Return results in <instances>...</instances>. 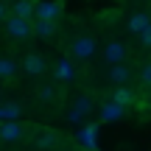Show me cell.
<instances>
[{
    "mask_svg": "<svg viewBox=\"0 0 151 151\" xmlns=\"http://www.w3.org/2000/svg\"><path fill=\"white\" fill-rule=\"evenodd\" d=\"M6 34H9L11 39H28V37L34 34L31 20H22V17L9 14V17H6Z\"/></svg>",
    "mask_w": 151,
    "mask_h": 151,
    "instance_id": "obj_1",
    "label": "cell"
},
{
    "mask_svg": "<svg viewBox=\"0 0 151 151\" xmlns=\"http://www.w3.org/2000/svg\"><path fill=\"white\" fill-rule=\"evenodd\" d=\"M95 48H98V45H95L92 37H76L73 45H70V56L78 59V62H87V59L95 56Z\"/></svg>",
    "mask_w": 151,
    "mask_h": 151,
    "instance_id": "obj_2",
    "label": "cell"
},
{
    "mask_svg": "<svg viewBox=\"0 0 151 151\" xmlns=\"http://www.w3.org/2000/svg\"><path fill=\"white\" fill-rule=\"evenodd\" d=\"M59 14H62V3H56V0H45V3H37V6H34V17H37V20L53 22Z\"/></svg>",
    "mask_w": 151,
    "mask_h": 151,
    "instance_id": "obj_3",
    "label": "cell"
},
{
    "mask_svg": "<svg viewBox=\"0 0 151 151\" xmlns=\"http://www.w3.org/2000/svg\"><path fill=\"white\" fill-rule=\"evenodd\" d=\"M126 59V45L123 42H109L106 48H104V62H109V65H120V62Z\"/></svg>",
    "mask_w": 151,
    "mask_h": 151,
    "instance_id": "obj_4",
    "label": "cell"
},
{
    "mask_svg": "<svg viewBox=\"0 0 151 151\" xmlns=\"http://www.w3.org/2000/svg\"><path fill=\"white\" fill-rule=\"evenodd\" d=\"M90 109H92V98L90 95H78V98H76V104H73V109H70V120H73V123H78L81 118L90 115Z\"/></svg>",
    "mask_w": 151,
    "mask_h": 151,
    "instance_id": "obj_5",
    "label": "cell"
},
{
    "mask_svg": "<svg viewBox=\"0 0 151 151\" xmlns=\"http://www.w3.org/2000/svg\"><path fill=\"white\" fill-rule=\"evenodd\" d=\"M20 137H22V126H20V123H14V120L0 123V140L14 143V140H20Z\"/></svg>",
    "mask_w": 151,
    "mask_h": 151,
    "instance_id": "obj_6",
    "label": "cell"
},
{
    "mask_svg": "<svg viewBox=\"0 0 151 151\" xmlns=\"http://www.w3.org/2000/svg\"><path fill=\"white\" fill-rule=\"evenodd\" d=\"M22 67H25L28 76H42V73H45V59H42L39 53H31V56H25Z\"/></svg>",
    "mask_w": 151,
    "mask_h": 151,
    "instance_id": "obj_7",
    "label": "cell"
},
{
    "mask_svg": "<svg viewBox=\"0 0 151 151\" xmlns=\"http://www.w3.org/2000/svg\"><path fill=\"white\" fill-rule=\"evenodd\" d=\"M11 14L22 17V20H31V17H34V3H31V0H17L14 9H11Z\"/></svg>",
    "mask_w": 151,
    "mask_h": 151,
    "instance_id": "obj_8",
    "label": "cell"
},
{
    "mask_svg": "<svg viewBox=\"0 0 151 151\" xmlns=\"http://www.w3.org/2000/svg\"><path fill=\"white\" fill-rule=\"evenodd\" d=\"M78 143H81L87 151H95V148H98V146H95V126L81 129V132H78Z\"/></svg>",
    "mask_w": 151,
    "mask_h": 151,
    "instance_id": "obj_9",
    "label": "cell"
},
{
    "mask_svg": "<svg viewBox=\"0 0 151 151\" xmlns=\"http://www.w3.org/2000/svg\"><path fill=\"white\" fill-rule=\"evenodd\" d=\"M73 76H76V70H73V65L67 59H62L59 65H56V78L59 81H73Z\"/></svg>",
    "mask_w": 151,
    "mask_h": 151,
    "instance_id": "obj_10",
    "label": "cell"
},
{
    "mask_svg": "<svg viewBox=\"0 0 151 151\" xmlns=\"http://www.w3.org/2000/svg\"><path fill=\"white\" fill-rule=\"evenodd\" d=\"M129 76H132V73H129V67H126V65H115L112 70H109V78H112L115 84H126Z\"/></svg>",
    "mask_w": 151,
    "mask_h": 151,
    "instance_id": "obj_11",
    "label": "cell"
},
{
    "mask_svg": "<svg viewBox=\"0 0 151 151\" xmlns=\"http://www.w3.org/2000/svg\"><path fill=\"white\" fill-rule=\"evenodd\" d=\"M17 73V62L9 56H0V78H11Z\"/></svg>",
    "mask_w": 151,
    "mask_h": 151,
    "instance_id": "obj_12",
    "label": "cell"
},
{
    "mask_svg": "<svg viewBox=\"0 0 151 151\" xmlns=\"http://www.w3.org/2000/svg\"><path fill=\"white\" fill-rule=\"evenodd\" d=\"M148 14H134V17H132V20H129V28H132V31H134V34H140L143 31V28H146L148 25Z\"/></svg>",
    "mask_w": 151,
    "mask_h": 151,
    "instance_id": "obj_13",
    "label": "cell"
},
{
    "mask_svg": "<svg viewBox=\"0 0 151 151\" xmlns=\"http://www.w3.org/2000/svg\"><path fill=\"white\" fill-rule=\"evenodd\" d=\"M132 101H134V92L132 90H123V87H120V90L115 92V104H118V106H129Z\"/></svg>",
    "mask_w": 151,
    "mask_h": 151,
    "instance_id": "obj_14",
    "label": "cell"
},
{
    "mask_svg": "<svg viewBox=\"0 0 151 151\" xmlns=\"http://www.w3.org/2000/svg\"><path fill=\"white\" fill-rule=\"evenodd\" d=\"M120 112H123V106H118V104H106V106H104V120H115V118H120Z\"/></svg>",
    "mask_w": 151,
    "mask_h": 151,
    "instance_id": "obj_15",
    "label": "cell"
},
{
    "mask_svg": "<svg viewBox=\"0 0 151 151\" xmlns=\"http://www.w3.org/2000/svg\"><path fill=\"white\" fill-rule=\"evenodd\" d=\"M37 37H50L53 34V22H48V20H37Z\"/></svg>",
    "mask_w": 151,
    "mask_h": 151,
    "instance_id": "obj_16",
    "label": "cell"
},
{
    "mask_svg": "<svg viewBox=\"0 0 151 151\" xmlns=\"http://www.w3.org/2000/svg\"><path fill=\"white\" fill-rule=\"evenodd\" d=\"M17 115H20V106L14 104V106H3V112H0V118H6V120H14Z\"/></svg>",
    "mask_w": 151,
    "mask_h": 151,
    "instance_id": "obj_17",
    "label": "cell"
},
{
    "mask_svg": "<svg viewBox=\"0 0 151 151\" xmlns=\"http://www.w3.org/2000/svg\"><path fill=\"white\" fill-rule=\"evenodd\" d=\"M140 42L146 45V48H151V22H148V25L140 31Z\"/></svg>",
    "mask_w": 151,
    "mask_h": 151,
    "instance_id": "obj_18",
    "label": "cell"
},
{
    "mask_svg": "<svg viewBox=\"0 0 151 151\" xmlns=\"http://www.w3.org/2000/svg\"><path fill=\"white\" fill-rule=\"evenodd\" d=\"M37 146H42V148H53V146H56V137H53V134H45V137H39Z\"/></svg>",
    "mask_w": 151,
    "mask_h": 151,
    "instance_id": "obj_19",
    "label": "cell"
},
{
    "mask_svg": "<svg viewBox=\"0 0 151 151\" xmlns=\"http://www.w3.org/2000/svg\"><path fill=\"white\" fill-rule=\"evenodd\" d=\"M140 78H143V84H146V87H151V65H146L140 70Z\"/></svg>",
    "mask_w": 151,
    "mask_h": 151,
    "instance_id": "obj_20",
    "label": "cell"
},
{
    "mask_svg": "<svg viewBox=\"0 0 151 151\" xmlns=\"http://www.w3.org/2000/svg\"><path fill=\"white\" fill-rule=\"evenodd\" d=\"M39 98H45V101H48V98H53V90H50V87H42V92H39Z\"/></svg>",
    "mask_w": 151,
    "mask_h": 151,
    "instance_id": "obj_21",
    "label": "cell"
},
{
    "mask_svg": "<svg viewBox=\"0 0 151 151\" xmlns=\"http://www.w3.org/2000/svg\"><path fill=\"white\" fill-rule=\"evenodd\" d=\"M0 20H6V3H0Z\"/></svg>",
    "mask_w": 151,
    "mask_h": 151,
    "instance_id": "obj_22",
    "label": "cell"
},
{
    "mask_svg": "<svg viewBox=\"0 0 151 151\" xmlns=\"http://www.w3.org/2000/svg\"><path fill=\"white\" fill-rule=\"evenodd\" d=\"M0 3H6V0H0Z\"/></svg>",
    "mask_w": 151,
    "mask_h": 151,
    "instance_id": "obj_23",
    "label": "cell"
}]
</instances>
